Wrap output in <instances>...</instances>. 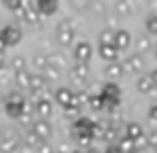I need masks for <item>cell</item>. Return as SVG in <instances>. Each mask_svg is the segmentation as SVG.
I'll list each match as a JSON object with an SVG mask.
<instances>
[{
	"label": "cell",
	"instance_id": "1",
	"mask_svg": "<svg viewBox=\"0 0 157 153\" xmlns=\"http://www.w3.org/2000/svg\"><path fill=\"white\" fill-rule=\"evenodd\" d=\"M119 96H121V90H119L117 84H113V82H107L104 84V88H101V109H107V111H115L119 105Z\"/></svg>",
	"mask_w": 157,
	"mask_h": 153
},
{
	"label": "cell",
	"instance_id": "2",
	"mask_svg": "<svg viewBox=\"0 0 157 153\" xmlns=\"http://www.w3.org/2000/svg\"><path fill=\"white\" fill-rule=\"evenodd\" d=\"M4 111H6V115L12 117V119L22 117V115L26 113V100H24L18 92H12L10 96L6 98V101H4Z\"/></svg>",
	"mask_w": 157,
	"mask_h": 153
},
{
	"label": "cell",
	"instance_id": "3",
	"mask_svg": "<svg viewBox=\"0 0 157 153\" xmlns=\"http://www.w3.org/2000/svg\"><path fill=\"white\" fill-rule=\"evenodd\" d=\"M94 125H96V121L92 117H78L72 123L74 137H92L94 139Z\"/></svg>",
	"mask_w": 157,
	"mask_h": 153
},
{
	"label": "cell",
	"instance_id": "4",
	"mask_svg": "<svg viewBox=\"0 0 157 153\" xmlns=\"http://www.w3.org/2000/svg\"><path fill=\"white\" fill-rule=\"evenodd\" d=\"M0 38L4 40L6 48L16 46V44L22 42V28H20V26H14V24H8V26L2 28V32H0Z\"/></svg>",
	"mask_w": 157,
	"mask_h": 153
},
{
	"label": "cell",
	"instance_id": "5",
	"mask_svg": "<svg viewBox=\"0 0 157 153\" xmlns=\"http://www.w3.org/2000/svg\"><path fill=\"white\" fill-rule=\"evenodd\" d=\"M92 44L90 42H78L76 46H74V60H76V64H84L88 66L90 60H92Z\"/></svg>",
	"mask_w": 157,
	"mask_h": 153
},
{
	"label": "cell",
	"instance_id": "6",
	"mask_svg": "<svg viewBox=\"0 0 157 153\" xmlns=\"http://www.w3.org/2000/svg\"><path fill=\"white\" fill-rule=\"evenodd\" d=\"M56 40H58V44H62V46H72L74 44V30H72V26H70L68 22H62L60 26H58Z\"/></svg>",
	"mask_w": 157,
	"mask_h": 153
},
{
	"label": "cell",
	"instance_id": "7",
	"mask_svg": "<svg viewBox=\"0 0 157 153\" xmlns=\"http://www.w3.org/2000/svg\"><path fill=\"white\" fill-rule=\"evenodd\" d=\"M32 133L36 135V137L40 139V141H44V139H48L52 135V125L48 119H38V121L32 123Z\"/></svg>",
	"mask_w": 157,
	"mask_h": 153
},
{
	"label": "cell",
	"instance_id": "8",
	"mask_svg": "<svg viewBox=\"0 0 157 153\" xmlns=\"http://www.w3.org/2000/svg\"><path fill=\"white\" fill-rule=\"evenodd\" d=\"M113 46L117 52L127 50L131 46V34L127 30H115L113 32Z\"/></svg>",
	"mask_w": 157,
	"mask_h": 153
},
{
	"label": "cell",
	"instance_id": "9",
	"mask_svg": "<svg viewBox=\"0 0 157 153\" xmlns=\"http://www.w3.org/2000/svg\"><path fill=\"white\" fill-rule=\"evenodd\" d=\"M58 6H60V4H58L56 0H38V2L34 4L36 12H38L40 16H52V14H56Z\"/></svg>",
	"mask_w": 157,
	"mask_h": 153
},
{
	"label": "cell",
	"instance_id": "10",
	"mask_svg": "<svg viewBox=\"0 0 157 153\" xmlns=\"http://www.w3.org/2000/svg\"><path fill=\"white\" fill-rule=\"evenodd\" d=\"M54 100H56L58 105L68 107L70 103H72V100H74V92L70 88H58L56 92H54Z\"/></svg>",
	"mask_w": 157,
	"mask_h": 153
},
{
	"label": "cell",
	"instance_id": "11",
	"mask_svg": "<svg viewBox=\"0 0 157 153\" xmlns=\"http://www.w3.org/2000/svg\"><path fill=\"white\" fill-rule=\"evenodd\" d=\"M143 135H145V131H143V127H141V123H137V121H129L125 125V135L123 137H127V139H131V141H137V139H141Z\"/></svg>",
	"mask_w": 157,
	"mask_h": 153
},
{
	"label": "cell",
	"instance_id": "12",
	"mask_svg": "<svg viewBox=\"0 0 157 153\" xmlns=\"http://www.w3.org/2000/svg\"><path fill=\"white\" fill-rule=\"evenodd\" d=\"M121 66H123V72L137 74V72H141V68H143V58L139 56V54H135V56H129V58H127Z\"/></svg>",
	"mask_w": 157,
	"mask_h": 153
},
{
	"label": "cell",
	"instance_id": "13",
	"mask_svg": "<svg viewBox=\"0 0 157 153\" xmlns=\"http://www.w3.org/2000/svg\"><path fill=\"white\" fill-rule=\"evenodd\" d=\"M46 88H48V82H46V78H44L42 74L30 76V86H28V90H30L32 94H42Z\"/></svg>",
	"mask_w": 157,
	"mask_h": 153
},
{
	"label": "cell",
	"instance_id": "14",
	"mask_svg": "<svg viewBox=\"0 0 157 153\" xmlns=\"http://www.w3.org/2000/svg\"><path fill=\"white\" fill-rule=\"evenodd\" d=\"M153 88H155V74L141 76L137 80V92L139 94H149V92H153Z\"/></svg>",
	"mask_w": 157,
	"mask_h": 153
},
{
	"label": "cell",
	"instance_id": "15",
	"mask_svg": "<svg viewBox=\"0 0 157 153\" xmlns=\"http://www.w3.org/2000/svg\"><path fill=\"white\" fill-rule=\"evenodd\" d=\"M105 76L115 84V80H119V78L123 76V66H121V62H109V64L105 66Z\"/></svg>",
	"mask_w": 157,
	"mask_h": 153
},
{
	"label": "cell",
	"instance_id": "16",
	"mask_svg": "<svg viewBox=\"0 0 157 153\" xmlns=\"http://www.w3.org/2000/svg\"><path fill=\"white\" fill-rule=\"evenodd\" d=\"M36 113L40 115V119H46L48 115L52 113V101L48 98H40L36 101Z\"/></svg>",
	"mask_w": 157,
	"mask_h": 153
},
{
	"label": "cell",
	"instance_id": "17",
	"mask_svg": "<svg viewBox=\"0 0 157 153\" xmlns=\"http://www.w3.org/2000/svg\"><path fill=\"white\" fill-rule=\"evenodd\" d=\"M70 74H72L74 82H84V80H88V76H90V68L84 66V64H76Z\"/></svg>",
	"mask_w": 157,
	"mask_h": 153
},
{
	"label": "cell",
	"instance_id": "18",
	"mask_svg": "<svg viewBox=\"0 0 157 153\" xmlns=\"http://www.w3.org/2000/svg\"><path fill=\"white\" fill-rule=\"evenodd\" d=\"M100 56H101V60L104 62H117V56H119V52L115 50V46H100Z\"/></svg>",
	"mask_w": 157,
	"mask_h": 153
},
{
	"label": "cell",
	"instance_id": "19",
	"mask_svg": "<svg viewBox=\"0 0 157 153\" xmlns=\"http://www.w3.org/2000/svg\"><path fill=\"white\" fill-rule=\"evenodd\" d=\"M16 147H18V139H16L12 133H8L6 137L0 141V151L2 153H10V151H14Z\"/></svg>",
	"mask_w": 157,
	"mask_h": 153
},
{
	"label": "cell",
	"instance_id": "20",
	"mask_svg": "<svg viewBox=\"0 0 157 153\" xmlns=\"http://www.w3.org/2000/svg\"><path fill=\"white\" fill-rule=\"evenodd\" d=\"M4 6H6L8 10H12L14 14L24 16V14H26V10H28V6H30V2H10V0H6Z\"/></svg>",
	"mask_w": 157,
	"mask_h": 153
},
{
	"label": "cell",
	"instance_id": "21",
	"mask_svg": "<svg viewBox=\"0 0 157 153\" xmlns=\"http://www.w3.org/2000/svg\"><path fill=\"white\" fill-rule=\"evenodd\" d=\"M115 151H117V153H131V151H137V149H135V143L131 141V139L121 137V139H117Z\"/></svg>",
	"mask_w": 157,
	"mask_h": 153
},
{
	"label": "cell",
	"instance_id": "22",
	"mask_svg": "<svg viewBox=\"0 0 157 153\" xmlns=\"http://www.w3.org/2000/svg\"><path fill=\"white\" fill-rule=\"evenodd\" d=\"M16 86H18L20 90H28V86H30V72H28V70L16 74Z\"/></svg>",
	"mask_w": 157,
	"mask_h": 153
},
{
	"label": "cell",
	"instance_id": "23",
	"mask_svg": "<svg viewBox=\"0 0 157 153\" xmlns=\"http://www.w3.org/2000/svg\"><path fill=\"white\" fill-rule=\"evenodd\" d=\"M24 20H26L28 24H36L40 20V14L38 12H36V8H34V4H30V6H28V10H26V14L22 16Z\"/></svg>",
	"mask_w": 157,
	"mask_h": 153
},
{
	"label": "cell",
	"instance_id": "24",
	"mask_svg": "<svg viewBox=\"0 0 157 153\" xmlns=\"http://www.w3.org/2000/svg\"><path fill=\"white\" fill-rule=\"evenodd\" d=\"M145 30H147V34H149V36H155L157 34V16L155 14L147 16V20H145Z\"/></svg>",
	"mask_w": 157,
	"mask_h": 153
},
{
	"label": "cell",
	"instance_id": "25",
	"mask_svg": "<svg viewBox=\"0 0 157 153\" xmlns=\"http://www.w3.org/2000/svg\"><path fill=\"white\" fill-rule=\"evenodd\" d=\"M100 46H113V32L104 30L100 34Z\"/></svg>",
	"mask_w": 157,
	"mask_h": 153
},
{
	"label": "cell",
	"instance_id": "26",
	"mask_svg": "<svg viewBox=\"0 0 157 153\" xmlns=\"http://www.w3.org/2000/svg\"><path fill=\"white\" fill-rule=\"evenodd\" d=\"M12 68H14V74L24 72V70H26V58L24 56H16L14 60H12Z\"/></svg>",
	"mask_w": 157,
	"mask_h": 153
},
{
	"label": "cell",
	"instance_id": "27",
	"mask_svg": "<svg viewBox=\"0 0 157 153\" xmlns=\"http://www.w3.org/2000/svg\"><path fill=\"white\" fill-rule=\"evenodd\" d=\"M104 139L109 141V143H113L115 139H117V127H115V125H107L105 131H104Z\"/></svg>",
	"mask_w": 157,
	"mask_h": 153
},
{
	"label": "cell",
	"instance_id": "28",
	"mask_svg": "<svg viewBox=\"0 0 157 153\" xmlns=\"http://www.w3.org/2000/svg\"><path fill=\"white\" fill-rule=\"evenodd\" d=\"M88 105L92 107L94 111H101V98L100 96H90L88 98Z\"/></svg>",
	"mask_w": 157,
	"mask_h": 153
},
{
	"label": "cell",
	"instance_id": "29",
	"mask_svg": "<svg viewBox=\"0 0 157 153\" xmlns=\"http://www.w3.org/2000/svg\"><path fill=\"white\" fill-rule=\"evenodd\" d=\"M34 64L38 66V68H46V66H48V58L42 56V54H38V56L34 58Z\"/></svg>",
	"mask_w": 157,
	"mask_h": 153
},
{
	"label": "cell",
	"instance_id": "30",
	"mask_svg": "<svg viewBox=\"0 0 157 153\" xmlns=\"http://www.w3.org/2000/svg\"><path fill=\"white\" fill-rule=\"evenodd\" d=\"M149 46H151V42L147 38H139L137 40V48H139V50H147Z\"/></svg>",
	"mask_w": 157,
	"mask_h": 153
},
{
	"label": "cell",
	"instance_id": "31",
	"mask_svg": "<svg viewBox=\"0 0 157 153\" xmlns=\"http://www.w3.org/2000/svg\"><path fill=\"white\" fill-rule=\"evenodd\" d=\"M155 111H157V107L151 105V107H149V119H151V123L155 121Z\"/></svg>",
	"mask_w": 157,
	"mask_h": 153
},
{
	"label": "cell",
	"instance_id": "32",
	"mask_svg": "<svg viewBox=\"0 0 157 153\" xmlns=\"http://www.w3.org/2000/svg\"><path fill=\"white\" fill-rule=\"evenodd\" d=\"M4 50H6V44H4L2 38H0V54H4Z\"/></svg>",
	"mask_w": 157,
	"mask_h": 153
},
{
	"label": "cell",
	"instance_id": "33",
	"mask_svg": "<svg viewBox=\"0 0 157 153\" xmlns=\"http://www.w3.org/2000/svg\"><path fill=\"white\" fill-rule=\"evenodd\" d=\"M4 64H6V60H4V54H0V70L4 68Z\"/></svg>",
	"mask_w": 157,
	"mask_h": 153
},
{
	"label": "cell",
	"instance_id": "34",
	"mask_svg": "<svg viewBox=\"0 0 157 153\" xmlns=\"http://www.w3.org/2000/svg\"><path fill=\"white\" fill-rule=\"evenodd\" d=\"M104 153H117V151H115V147H107Z\"/></svg>",
	"mask_w": 157,
	"mask_h": 153
},
{
	"label": "cell",
	"instance_id": "35",
	"mask_svg": "<svg viewBox=\"0 0 157 153\" xmlns=\"http://www.w3.org/2000/svg\"><path fill=\"white\" fill-rule=\"evenodd\" d=\"M86 153H100V151H96V149H94V151H92V149H90V151H86Z\"/></svg>",
	"mask_w": 157,
	"mask_h": 153
},
{
	"label": "cell",
	"instance_id": "36",
	"mask_svg": "<svg viewBox=\"0 0 157 153\" xmlns=\"http://www.w3.org/2000/svg\"><path fill=\"white\" fill-rule=\"evenodd\" d=\"M72 153H86V151H82V149H80V151H78V149H76V151H72Z\"/></svg>",
	"mask_w": 157,
	"mask_h": 153
},
{
	"label": "cell",
	"instance_id": "37",
	"mask_svg": "<svg viewBox=\"0 0 157 153\" xmlns=\"http://www.w3.org/2000/svg\"><path fill=\"white\" fill-rule=\"evenodd\" d=\"M131 153H139V151H131Z\"/></svg>",
	"mask_w": 157,
	"mask_h": 153
}]
</instances>
